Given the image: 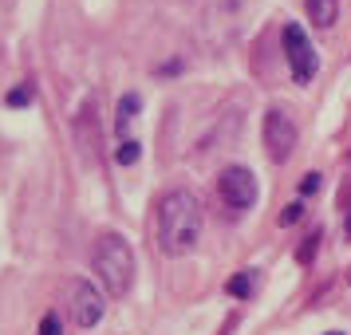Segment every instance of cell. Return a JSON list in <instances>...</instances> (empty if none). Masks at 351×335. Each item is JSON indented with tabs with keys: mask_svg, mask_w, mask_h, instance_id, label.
Instances as JSON below:
<instances>
[{
	"mask_svg": "<svg viewBox=\"0 0 351 335\" xmlns=\"http://www.w3.org/2000/svg\"><path fill=\"white\" fill-rule=\"evenodd\" d=\"M300 213H304V206H300V201H296V206H288V209H285V217H280V225H292L296 217H300Z\"/></svg>",
	"mask_w": 351,
	"mask_h": 335,
	"instance_id": "cell-14",
	"label": "cell"
},
{
	"mask_svg": "<svg viewBox=\"0 0 351 335\" xmlns=\"http://www.w3.org/2000/svg\"><path fill=\"white\" fill-rule=\"evenodd\" d=\"M265 150H269L272 162H288L292 150H296V123L280 107H272L265 114Z\"/></svg>",
	"mask_w": 351,
	"mask_h": 335,
	"instance_id": "cell-5",
	"label": "cell"
},
{
	"mask_svg": "<svg viewBox=\"0 0 351 335\" xmlns=\"http://www.w3.org/2000/svg\"><path fill=\"white\" fill-rule=\"evenodd\" d=\"M40 335H64V323H60L56 312H48V316L40 319Z\"/></svg>",
	"mask_w": 351,
	"mask_h": 335,
	"instance_id": "cell-11",
	"label": "cell"
},
{
	"mask_svg": "<svg viewBox=\"0 0 351 335\" xmlns=\"http://www.w3.org/2000/svg\"><path fill=\"white\" fill-rule=\"evenodd\" d=\"M285 55H288V67H292V79L308 87V83L316 79L319 71V60H316V48H312V40L304 32L300 24H285Z\"/></svg>",
	"mask_w": 351,
	"mask_h": 335,
	"instance_id": "cell-3",
	"label": "cell"
},
{
	"mask_svg": "<svg viewBox=\"0 0 351 335\" xmlns=\"http://www.w3.org/2000/svg\"><path fill=\"white\" fill-rule=\"evenodd\" d=\"M95 272L103 276V284L111 296H127L130 284H134V253L123 237L114 233H103L95 245Z\"/></svg>",
	"mask_w": 351,
	"mask_h": 335,
	"instance_id": "cell-2",
	"label": "cell"
},
{
	"mask_svg": "<svg viewBox=\"0 0 351 335\" xmlns=\"http://www.w3.org/2000/svg\"><path fill=\"white\" fill-rule=\"evenodd\" d=\"M328 335H343V332H328Z\"/></svg>",
	"mask_w": 351,
	"mask_h": 335,
	"instance_id": "cell-15",
	"label": "cell"
},
{
	"mask_svg": "<svg viewBox=\"0 0 351 335\" xmlns=\"http://www.w3.org/2000/svg\"><path fill=\"white\" fill-rule=\"evenodd\" d=\"M319 190V174H304V182H300V193H316Z\"/></svg>",
	"mask_w": 351,
	"mask_h": 335,
	"instance_id": "cell-13",
	"label": "cell"
},
{
	"mask_svg": "<svg viewBox=\"0 0 351 335\" xmlns=\"http://www.w3.org/2000/svg\"><path fill=\"white\" fill-rule=\"evenodd\" d=\"M24 103H32V87H16V91H8V107H24Z\"/></svg>",
	"mask_w": 351,
	"mask_h": 335,
	"instance_id": "cell-12",
	"label": "cell"
},
{
	"mask_svg": "<svg viewBox=\"0 0 351 335\" xmlns=\"http://www.w3.org/2000/svg\"><path fill=\"white\" fill-rule=\"evenodd\" d=\"M138 154H143V146L134 142V138H127V142H119V150H114V162H119V166H134Z\"/></svg>",
	"mask_w": 351,
	"mask_h": 335,
	"instance_id": "cell-9",
	"label": "cell"
},
{
	"mask_svg": "<svg viewBox=\"0 0 351 335\" xmlns=\"http://www.w3.org/2000/svg\"><path fill=\"white\" fill-rule=\"evenodd\" d=\"M154 229H158L162 253L186 256L193 253V245L202 237V201L193 190H170L158 197L154 209Z\"/></svg>",
	"mask_w": 351,
	"mask_h": 335,
	"instance_id": "cell-1",
	"label": "cell"
},
{
	"mask_svg": "<svg viewBox=\"0 0 351 335\" xmlns=\"http://www.w3.org/2000/svg\"><path fill=\"white\" fill-rule=\"evenodd\" d=\"M304 8H308V20L316 28H332L339 20V0H304Z\"/></svg>",
	"mask_w": 351,
	"mask_h": 335,
	"instance_id": "cell-7",
	"label": "cell"
},
{
	"mask_svg": "<svg viewBox=\"0 0 351 335\" xmlns=\"http://www.w3.org/2000/svg\"><path fill=\"white\" fill-rule=\"evenodd\" d=\"M103 312H107L103 296H99L87 280H75V284H71V319H75L80 327H95L99 319H103Z\"/></svg>",
	"mask_w": 351,
	"mask_h": 335,
	"instance_id": "cell-6",
	"label": "cell"
},
{
	"mask_svg": "<svg viewBox=\"0 0 351 335\" xmlns=\"http://www.w3.org/2000/svg\"><path fill=\"white\" fill-rule=\"evenodd\" d=\"M217 193H221V201L233 209V213L253 209L256 206V177H253V170H245V166H229V170H221V177H217Z\"/></svg>",
	"mask_w": 351,
	"mask_h": 335,
	"instance_id": "cell-4",
	"label": "cell"
},
{
	"mask_svg": "<svg viewBox=\"0 0 351 335\" xmlns=\"http://www.w3.org/2000/svg\"><path fill=\"white\" fill-rule=\"evenodd\" d=\"M253 292H256V272L253 269L237 272V276L229 280V296H241V300H245V296H253Z\"/></svg>",
	"mask_w": 351,
	"mask_h": 335,
	"instance_id": "cell-8",
	"label": "cell"
},
{
	"mask_svg": "<svg viewBox=\"0 0 351 335\" xmlns=\"http://www.w3.org/2000/svg\"><path fill=\"white\" fill-rule=\"evenodd\" d=\"M134 111H138V95H127L123 103H119V130L127 127L130 119H134Z\"/></svg>",
	"mask_w": 351,
	"mask_h": 335,
	"instance_id": "cell-10",
	"label": "cell"
},
{
	"mask_svg": "<svg viewBox=\"0 0 351 335\" xmlns=\"http://www.w3.org/2000/svg\"><path fill=\"white\" fill-rule=\"evenodd\" d=\"M348 229H351V221H348Z\"/></svg>",
	"mask_w": 351,
	"mask_h": 335,
	"instance_id": "cell-16",
	"label": "cell"
}]
</instances>
